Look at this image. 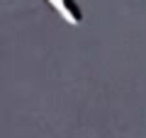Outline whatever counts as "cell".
Listing matches in <instances>:
<instances>
[{"label": "cell", "instance_id": "obj_1", "mask_svg": "<svg viewBox=\"0 0 146 138\" xmlns=\"http://www.w3.org/2000/svg\"><path fill=\"white\" fill-rule=\"evenodd\" d=\"M46 5L51 7L68 27H80L85 22L83 7L78 5V0H46Z\"/></svg>", "mask_w": 146, "mask_h": 138}]
</instances>
